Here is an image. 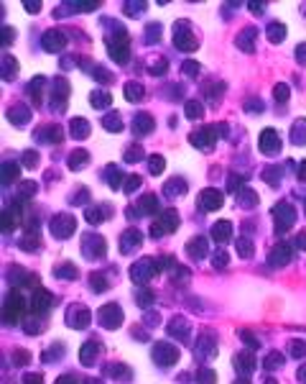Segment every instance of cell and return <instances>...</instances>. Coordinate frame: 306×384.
I'll list each match as a JSON object with an SVG mask.
<instances>
[{
	"label": "cell",
	"instance_id": "ffe728a7",
	"mask_svg": "<svg viewBox=\"0 0 306 384\" xmlns=\"http://www.w3.org/2000/svg\"><path fill=\"white\" fill-rule=\"evenodd\" d=\"M268 39L273 44H281L286 39V26L283 23H268Z\"/></svg>",
	"mask_w": 306,
	"mask_h": 384
},
{
	"label": "cell",
	"instance_id": "4dcf8cb0",
	"mask_svg": "<svg viewBox=\"0 0 306 384\" xmlns=\"http://www.w3.org/2000/svg\"><path fill=\"white\" fill-rule=\"evenodd\" d=\"M15 174H18V169H15V164H8V161H5V164H3V177H5V182H8V180H13Z\"/></svg>",
	"mask_w": 306,
	"mask_h": 384
},
{
	"label": "cell",
	"instance_id": "f35d334b",
	"mask_svg": "<svg viewBox=\"0 0 306 384\" xmlns=\"http://www.w3.org/2000/svg\"><path fill=\"white\" fill-rule=\"evenodd\" d=\"M299 177H301V180H306V159L301 161V169H299Z\"/></svg>",
	"mask_w": 306,
	"mask_h": 384
},
{
	"label": "cell",
	"instance_id": "ac0fdd59",
	"mask_svg": "<svg viewBox=\"0 0 306 384\" xmlns=\"http://www.w3.org/2000/svg\"><path fill=\"white\" fill-rule=\"evenodd\" d=\"M15 75H18V62H15L13 56H3V80L5 82H13L15 80Z\"/></svg>",
	"mask_w": 306,
	"mask_h": 384
},
{
	"label": "cell",
	"instance_id": "9a60e30c",
	"mask_svg": "<svg viewBox=\"0 0 306 384\" xmlns=\"http://www.w3.org/2000/svg\"><path fill=\"white\" fill-rule=\"evenodd\" d=\"M202 93H204V97L214 105V102H220V97L225 95V82H209V85H204Z\"/></svg>",
	"mask_w": 306,
	"mask_h": 384
},
{
	"label": "cell",
	"instance_id": "603a6c76",
	"mask_svg": "<svg viewBox=\"0 0 306 384\" xmlns=\"http://www.w3.org/2000/svg\"><path fill=\"white\" fill-rule=\"evenodd\" d=\"M92 77H95L100 85H110L115 77H113V72H107L105 67H95V69H92Z\"/></svg>",
	"mask_w": 306,
	"mask_h": 384
},
{
	"label": "cell",
	"instance_id": "ba28073f",
	"mask_svg": "<svg viewBox=\"0 0 306 384\" xmlns=\"http://www.w3.org/2000/svg\"><path fill=\"white\" fill-rule=\"evenodd\" d=\"M36 139L43 141V144H61L64 141V131H61V126H56V123H49V126H41L36 131Z\"/></svg>",
	"mask_w": 306,
	"mask_h": 384
},
{
	"label": "cell",
	"instance_id": "277c9868",
	"mask_svg": "<svg viewBox=\"0 0 306 384\" xmlns=\"http://www.w3.org/2000/svg\"><path fill=\"white\" fill-rule=\"evenodd\" d=\"M217 136H220L217 126H202L199 131H194V134L189 136V141L196 146V149H202V151H212V149H214V141H217Z\"/></svg>",
	"mask_w": 306,
	"mask_h": 384
},
{
	"label": "cell",
	"instance_id": "f1b7e54d",
	"mask_svg": "<svg viewBox=\"0 0 306 384\" xmlns=\"http://www.w3.org/2000/svg\"><path fill=\"white\" fill-rule=\"evenodd\" d=\"M146 36H148V41H158V36H161V23H151V26L146 28Z\"/></svg>",
	"mask_w": 306,
	"mask_h": 384
},
{
	"label": "cell",
	"instance_id": "e575fe53",
	"mask_svg": "<svg viewBox=\"0 0 306 384\" xmlns=\"http://www.w3.org/2000/svg\"><path fill=\"white\" fill-rule=\"evenodd\" d=\"M13 36H15L13 28H3V44H10V41H13Z\"/></svg>",
	"mask_w": 306,
	"mask_h": 384
},
{
	"label": "cell",
	"instance_id": "74e56055",
	"mask_svg": "<svg viewBox=\"0 0 306 384\" xmlns=\"http://www.w3.org/2000/svg\"><path fill=\"white\" fill-rule=\"evenodd\" d=\"M138 185H141V177H130L128 180V190H135Z\"/></svg>",
	"mask_w": 306,
	"mask_h": 384
},
{
	"label": "cell",
	"instance_id": "7402d4cb",
	"mask_svg": "<svg viewBox=\"0 0 306 384\" xmlns=\"http://www.w3.org/2000/svg\"><path fill=\"white\" fill-rule=\"evenodd\" d=\"M202 208H220V192L214 190L202 192Z\"/></svg>",
	"mask_w": 306,
	"mask_h": 384
},
{
	"label": "cell",
	"instance_id": "d6986e66",
	"mask_svg": "<svg viewBox=\"0 0 306 384\" xmlns=\"http://www.w3.org/2000/svg\"><path fill=\"white\" fill-rule=\"evenodd\" d=\"M184 113H187L189 121H199V118L204 115V108L199 100H187V105H184Z\"/></svg>",
	"mask_w": 306,
	"mask_h": 384
},
{
	"label": "cell",
	"instance_id": "d4e9b609",
	"mask_svg": "<svg viewBox=\"0 0 306 384\" xmlns=\"http://www.w3.org/2000/svg\"><path fill=\"white\" fill-rule=\"evenodd\" d=\"M273 97L278 100L281 105H283V102H288V97H291V90H288V85H283V82H278V85H275V87H273Z\"/></svg>",
	"mask_w": 306,
	"mask_h": 384
},
{
	"label": "cell",
	"instance_id": "484cf974",
	"mask_svg": "<svg viewBox=\"0 0 306 384\" xmlns=\"http://www.w3.org/2000/svg\"><path fill=\"white\" fill-rule=\"evenodd\" d=\"M181 72L187 77H196L199 75V64L194 62V59H187V62H184V67H181Z\"/></svg>",
	"mask_w": 306,
	"mask_h": 384
},
{
	"label": "cell",
	"instance_id": "30bf717a",
	"mask_svg": "<svg viewBox=\"0 0 306 384\" xmlns=\"http://www.w3.org/2000/svg\"><path fill=\"white\" fill-rule=\"evenodd\" d=\"M151 131H153V118L148 113H138L133 118V134L135 136H146V134H151Z\"/></svg>",
	"mask_w": 306,
	"mask_h": 384
},
{
	"label": "cell",
	"instance_id": "44dd1931",
	"mask_svg": "<svg viewBox=\"0 0 306 384\" xmlns=\"http://www.w3.org/2000/svg\"><path fill=\"white\" fill-rule=\"evenodd\" d=\"M87 159H89V154H87L84 149H76V151L69 154V167H72V169H82V167L87 164Z\"/></svg>",
	"mask_w": 306,
	"mask_h": 384
},
{
	"label": "cell",
	"instance_id": "1f68e13d",
	"mask_svg": "<svg viewBox=\"0 0 306 384\" xmlns=\"http://www.w3.org/2000/svg\"><path fill=\"white\" fill-rule=\"evenodd\" d=\"M23 159H26V167H36L38 164V154L36 151H26Z\"/></svg>",
	"mask_w": 306,
	"mask_h": 384
},
{
	"label": "cell",
	"instance_id": "7a4b0ae2",
	"mask_svg": "<svg viewBox=\"0 0 306 384\" xmlns=\"http://www.w3.org/2000/svg\"><path fill=\"white\" fill-rule=\"evenodd\" d=\"M174 47L179 51H194L199 47V41L194 36V28L189 26V21H176V26H174Z\"/></svg>",
	"mask_w": 306,
	"mask_h": 384
},
{
	"label": "cell",
	"instance_id": "4316f807",
	"mask_svg": "<svg viewBox=\"0 0 306 384\" xmlns=\"http://www.w3.org/2000/svg\"><path fill=\"white\" fill-rule=\"evenodd\" d=\"M148 169H151L153 174H161V172H163V156H158V154L151 156V159H148Z\"/></svg>",
	"mask_w": 306,
	"mask_h": 384
},
{
	"label": "cell",
	"instance_id": "836d02e7",
	"mask_svg": "<svg viewBox=\"0 0 306 384\" xmlns=\"http://www.w3.org/2000/svg\"><path fill=\"white\" fill-rule=\"evenodd\" d=\"M245 110H248V113H253V110L260 113V110H263V102H258V100L255 102H245Z\"/></svg>",
	"mask_w": 306,
	"mask_h": 384
},
{
	"label": "cell",
	"instance_id": "3957f363",
	"mask_svg": "<svg viewBox=\"0 0 306 384\" xmlns=\"http://www.w3.org/2000/svg\"><path fill=\"white\" fill-rule=\"evenodd\" d=\"M69 82L64 77H54L51 80V108L56 113H64L67 110V97H69Z\"/></svg>",
	"mask_w": 306,
	"mask_h": 384
},
{
	"label": "cell",
	"instance_id": "8fae6325",
	"mask_svg": "<svg viewBox=\"0 0 306 384\" xmlns=\"http://www.w3.org/2000/svg\"><path fill=\"white\" fill-rule=\"evenodd\" d=\"M43 90H46V77L38 75V77H34V80L28 82V95H31V100H34L36 105L43 100Z\"/></svg>",
	"mask_w": 306,
	"mask_h": 384
},
{
	"label": "cell",
	"instance_id": "8d00e7d4",
	"mask_svg": "<svg viewBox=\"0 0 306 384\" xmlns=\"http://www.w3.org/2000/svg\"><path fill=\"white\" fill-rule=\"evenodd\" d=\"M250 10L253 13H263L266 10V3H250Z\"/></svg>",
	"mask_w": 306,
	"mask_h": 384
},
{
	"label": "cell",
	"instance_id": "9c48e42d",
	"mask_svg": "<svg viewBox=\"0 0 306 384\" xmlns=\"http://www.w3.org/2000/svg\"><path fill=\"white\" fill-rule=\"evenodd\" d=\"M5 115H8V121H10L13 126H26V123L31 121V108L23 105V102H18V105H10Z\"/></svg>",
	"mask_w": 306,
	"mask_h": 384
},
{
	"label": "cell",
	"instance_id": "6da1fadb",
	"mask_svg": "<svg viewBox=\"0 0 306 384\" xmlns=\"http://www.w3.org/2000/svg\"><path fill=\"white\" fill-rule=\"evenodd\" d=\"M107 51L113 54L117 64H125L130 59V36L122 26H115V34L107 36Z\"/></svg>",
	"mask_w": 306,
	"mask_h": 384
},
{
	"label": "cell",
	"instance_id": "cb8c5ba5",
	"mask_svg": "<svg viewBox=\"0 0 306 384\" xmlns=\"http://www.w3.org/2000/svg\"><path fill=\"white\" fill-rule=\"evenodd\" d=\"M166 69H168V62H166L163 56H158L156 62H151V67H148V72H151L153 77H161V75H166Z\"/></svg>",
	"mask_w": 306,
	"mask_h": 384
},
{
	"label": "cell",
	"instance_id": "8992f818",
	"mask_svg": "<svg viewBox=\"0 0 306 384\" xmlns=\"http://www.w3.org/2000/svg\"><path fill=\"white\" fill-rule=\"evenodd\" d=\"M258 146H260V151H263V154L273 156V154H278V149H281V136L275 134L273 128H263V131H260V139H258Z\"/></svg>",
	"mask_w": 306,
	"mask_h": 384
},
{
	"label": "cell",
	"instance_id": "83f0119b",
	"mask_svg": "<svg viewBox=\"0 0 306 384\" xmlns=\"http://www.w3.org/2000/svg\"><path fill=\"white\" fill-rule=\"evenodd\" d=\"M146 8H148L146 3H125V5H122V10H125L128 16H138V13H143Z\"/></svg>",
	"mask_w": 306,
	"mask_h": 384
},
{
	"label": "cell",
	"instance_id": "5bb4252c",
	"mask_svg": "<svg viewBox=\"0 0 306 384\" xmlns=\"http://www.w3.org/2000/svg\"><path fill=\"white\" fill-rule=\"evenodd\" d=\"M122 93H125L128 102H141V100L146 97V90H143L141 82H128L125 87H122Z\"/></svg>",
	"mask_w": 306,
	"mask_h": 384
},
{
	"label": "cell",
	"instance_id": "5b68a950",
	"mask_svg": "<svg viewBox=\"0 0 306 384\" xmlns=\"http://www.w3.org/2000/svg\"><path fill=\"white\" fill-rule=\"evenodd\" d=\"M69 44V39H67V34L64 31H59V28H49V31L43 34V39H41V47L46 49V51H51V54H56V51H61Z\"/></svg>",
	"mask_w": 306,
	"mask_h": 384
},
{
	"label": "cell",
	"instance_id": "e0dca14e",
	"mask_svg": "<svg viewBox=\"0 0 306 384\" xmlns=\"http://www.w3.org/2000/svg\"><path fill=\"white\" fill-rule=\"evenodd\" d=\"M291 141L304 146L306 144V118H299V121L291 126Z\"/></svg>",
	"mask_w": 306,
	"mask_h": 384
},
{
	"label": "cell",
	"instance_id": "4fadbf2b",
	"mask_svg": "<svg viewBox=\"0 0 306 384\" xmlns=\"http://www.w3.org/2000/svg\"><path fill=\"white\" fill-rule=\"evenodd\" d=\"M69 134H72V139H87L89 136V123L84 121V118H72Z\"/></svg>",
	"mask_w": 306,
	"mask_h": 384
},
{
	"label": "cell",
	"instance_id": "d6a6232c",
	"mask_svg": "<svg viewBox=\"0 0 306 384\" xmlns=\"http://www.w3.org/2000/svg\"><path fill=\"white\" fill-rule=\"evenodd\" d=\"M294 56L299 59V64H306V44H299L296 51H294Z\"/></svg>",
	"mask_w": 306,
	"mask_h": 384
},
{
	"label": "cell",
	"instance_id": "2e32d148",
	"mask_svg": "<svg viewBox=\"0 0 306 384\" xmlns=\"http://www.w3.org/2000/svg\"><path fill=\"white\" fill-rule=\"evenodd\" d=\"M102 126H105V131H113V134H120L122 128H125V123H122V118H120V113H107L105 118H102Z\"/></svg>",
	"mask_w": 306,
	"mask_h": 384
},
{
	"label": "cell",
	"instance_id": "d590c367",
	"mask_svg": "<svg viewBox=\"0 0 306 384\" xmlns=\"http://www.w3.org/2000/svg\"><path fill=\"white\" fill-rule=\"evenodd\" d=\"M23 8H26L28 13H38V10H41V3H23Z\"/></svg>",
	"mask_w": 306,
	"mask_h": 384
},
{
	"label": "cell",
	"instance_id": "7c38bea8",
	"mask_svg": "<svg viewBox=\"0 0 306 384\" xmlns=\"http://www.w3.org/2000/svg\"><path fill=\"white\" fill-rule=\"evenodd\" d=\"M89 102H92V108H100V110H105V108H110V105H113V95L107 93V90H92V95H89Z\"/></svg>",
	"mask_w": 306,
	"mask_h": 384
},
{
	"label": "cell",
	"instance_id": "f546056e",
	"mask_svg": "<svg viewBox=\"0 0 306 384\" xmlns=\"http://www.w3.org/2000/svg\"><path fill=\"white\" fill-rule=\"evenodd\" d=\"M141 156H143V149H141L138 144L133 146V149H128V151H125V161H130V164H133L135 159H141Z\"/></svg>",
	"mask_w": 306,
	"mask_h": 384
},
{
	"label": "cell",
	"instance_id": "52a82bcc",
	"mask_svg": "<svg viewBox=\"0 0 306 384\" xmlns=\"http://www.w3.org/2000/svg\"><path fill=\"white\" fill-rule=\"evenodd\" d=\"M255 39H258V28L255 26H245L242 31L237 34L235 44H237V49H242L245 54H253L255 51Z\"/></svg>",
	"mask_w": 306,
	"mask_h": 384
}]
</instances>
